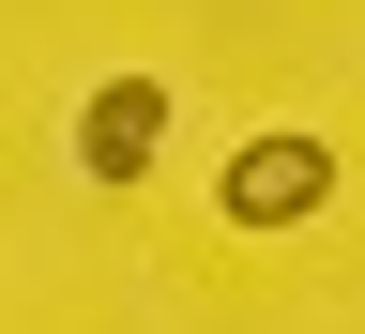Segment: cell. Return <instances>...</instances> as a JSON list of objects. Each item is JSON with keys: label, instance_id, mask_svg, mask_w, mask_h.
<instances>
[{"label": "cell", "instance_id": "cell-1", "mask_svg": "<svg viewBox=\"0 0 365 334\" xmlns=\"http://www.w3.org/2000/svg\"><path fill=\"white\" fill-rule=\"evenodd\" d=\"M335 198V137H244V152L213 167V213L228 228H304Z\"/></svg>", "mask_w": 365, "mask_h": 334}, {"label": "cell", "instance_id": "cell-2", "mask_svg": "<svg viewBox=\"0 0 365 334\" xmlns=\"http://www.w3.org/2000/svg\"><path fill=\"white\" fill-rule=\"evenodd\" d=\"M153 152H168V91H153V76H107V91L76 107V167H91V182H153Z\"/></svg>", "mask_w": 365, "mask_h": 334}]
</instances>
